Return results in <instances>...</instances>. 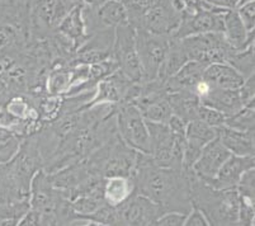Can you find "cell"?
I'll use <instances>...</instances> for the list:
<instances>
[{"label":"cell","instance_id":"33","mask_svg":"<svg viewBox=\"0 0 255 226\" xmlns=\"http://www.w3.org/2000/svg\"><path fill=\"white\" fill-rule=\"evenodd\" d=\"M24 137L0 127V164L8 163L18 153Z\"/></svg>","mask_w":255,"mask_h":226},{"label":"cell","instance_id":"24","mask_svg":"<svg viewBox=\"0 0 255 226\" xmlns=\"http://www.w3.org/2000/svg\"><path fill=\"white\" fill-rule=\"evenodd\" d=\"M83 8H84V4H79L75 8L71 9L60 22L56 29L73 43L75 51L89 38V34L87 33V28H85L84 17H83Z\"/></svg>","mask_w":255,"mask_h":226},{"label":"cell","instance_id":"6","mask_svg":"<svg viewBox=\"0 0 255 226\" xmlns=\"http://www.w3.org/2000/svg\"><path fill=\"white\" fill-rule=\"evenodd\" d=\"M82 0H33L31 5V41L43 39L56 32L60 22Z\"/></svg>","mask_w":255,"mask_h":226},{"label":"cell","instance_id":"37","mask_svg":"<svg viewBox=\"0 0 255 226\" xmlns=\"http://www.w3.org/2000/svg\"><path fill=\"white\" fill-rule=\"evenodd\" d=\"M255 221V204L249 200L240 197L239 205V219L238 225L253 226Z\"/></svg>","mask_w":255,"mask_h":226},{"label":"cell","instance_id":"22","mask_svg":"<svg viewBox=\"0 0 255 226\" xmlns=\"http://www.w3.org/2000/svg\"><path fill=\"white\" fill-rule=\"evenodd\" d=\"M207 65L199 61H188L178 70L177 73L165 81V89L168 93L179 92V90H192L199 81H202L203 73Z\"/></svg>","mask_w":255,"mask_h":226},{"label":"cell","instance_id":"11","mask_svg":"<svg viewBox=\"0 0 255 226\" xmlns=\"http://www.w3.org/2000/svg\"><path fill=\"white\" fill-rule=\"evenodd\" d=\"M113 59L118 65V70L132 81H142V69L136 48L135 28L128 23L116 28Z\"/></svg>","mask_w":255,"mask_h":226},{"label":"cell","instance_id":"29","mask_svg":"<svg viewBox=\"0 0 255 226\" xmlns=\"http://www.w3.org/2000/svg\"><path fill=\"white\" fill-rule=\"evenodd\" d=\"M189 60H188L187 55H185L184 50H183L182 45H180L179 38L171 37L170 47H169L163 64L160 66L156 79L165 83L170 76H173Z\"/></svg>","mask_w":255,"mask_h":226},{"label":"cell","instance_id":"13","mask_svg":"<svg viewBox=\"0 0 255 226\" xmlns=\"http://www.w3.org/2000/svg\"><path fill=\"white\" fill-rule=\"evenodd\" d=\"M83 17L89 36L102 29H116L120 25L128 23L122 0H106L97 6L84 5Z\"/></svg>","mask_w":255,"mask_h":226},{"label":"cell","instance_id":"7","mask_svg":"<svg viewBox=\"0 0 255 226\" xmlns=\"http://www.w3.org/2000/svg\"><path fill=\"white\" fill-rule=\"evenodd\" d=\"M65 196L55 188L50 181V176L45 169L33 176L29 187V209L34 210L41 216L39 225H57L56 213Z\"/></svg>","mask_w":255,"mask_h":226},{"label":"cell","instance_id":"3","mask_svg":"<svg viewBox=\"0 0 255 226\" xmlns=\"http://www.w3.org/2000/svg\"><path fill=\"white\" fill-rule=\"evenodd\" d=\"M140 154V151L129 148L117 131L103 145L89 154L84 162L93 176L102 178L112 176L133 177Z\"/></svg>","mask_w":255,"mask_h":226},{"label":"cell","instance_id":"42","mask_svg":"<svg viewBox=\"0 0 255 226\" xmlns=\"http://www.w3.org/2000/svg\"><path fill=\"white\" fill-rule=\"evenodd\" d=\"M206 1L222 10H235L241 3V0H206Z\"/></svg>","mask_w":255,"mask_h":226},{"label":"cell","instance_id":"17","mask_svg":"<svg viewBox=\"0 0 255 226\" xmlns=\"http://www.w3.org/2000/svg\"><path fill=\"white\" fill-rule=\"evenodd\" d=\"M227 10L219 8L203 9L192 17H184L173 37L183 38L192 34L224 31V14Z\"/></svg>","mask_w":255,"mask_h":226},{"label":"cell","instance_id":"28","mask_svg":"<svg viewBox=\"0 0 255 226\" xmlns=\"http://www.w3.org/2000/svg\"><path fill=\"white\" fill-rule=\"evenodd\" d=\"M73 87V66L55 65L45 79L46 93L50 95H66Z\"/></svg>","mask_w":255,"mask_h":226},{"label":"cell","instance_id":"34","mask_svg":"<svg viewBox=\"0 0 255 226\" xmlns=\"http://www.w3.org/2000/svg\"><path fill=\"white\" fill-rule=\"evenodd\" d=\"M122 3L126 8L128 24L136 28L141 18L157 3V0H122Z\"/></svg>","mask_w":255,"mask_h":226},{"label":"cell","instance_id":"27","mask_svg":"<svg viewBox=\"0 0 255 226\" xmlns=\"http://www.w3.org/2000/svg\"><path fill=\"white\" fill-rule=\"evenodd\" d=\"M168 98L173 115L183 118L187 122L198 118L199 107L202 103L196 93L192 90H179L170 93Z\"/></svg>","mask_w":255,"mask_h":226},{"label":"cell","instance_id":"15","mask_svg":"<svg viewBox=\"0 0 255 226\" xmlns=\"http://www.w3.org/2000/svg\"><path fill=\"white\" fill-rule=\"evenodd\" d=\"M115 31L116 29L108 28L90 34L89 38L74 53L73 65H92L111 59L113 56Z\"/></svg>","mask_w":255,"mask_h":226},{"label":"cell","instance_id":"14","mask_svg":"<svg viewBox=\"0 0 255 226\" xmlns=\"http://www.w3.org/2000/svg\"><path fill=\"white\" fill-rule=\"evenodd\" d=\"M180 20L182 15L171 6L170 0H157V3L141 18L135 29H145L163 36H174Z\"/></svg>","mask_w":255,"mask_h":226},{"label":"cell","instance_id":"23","mask_svg":"<svg viewBox=\"0 0 255 226\" xmlns=\"http://www.w3.org/2000/svg\"><path fill=\"white\" fill-rule=\"evenodd\" d=\"M203 80L211 87L222 89H238L244 83L245 78L226 62H216L206 66Z\"/></svg>","mask_w":255,"mask_h":226},{"label":"cell","instance_id":"25","mask_svg":"<svg viewBox=\"0 0 255 226\" xmlns=\"http://www.w3.org/2000/svg\"><path fill=\"white\" fill-rule=\"evenodd\" d=\"M133 193H135L133 177L112 176L104 179L103 199L108 206H120Z\"/></svg>","mask_w":255,"mask_h":226},{"label":"cell","instance_id":"10","mask_svg":"<svg viewBox=\"0 0 255 226\" xmlns=\"http://www.w3.org/2000/svg\"><path fill=\"white\" fill-rule=\"evenodd\" d=\"M165 213L161 207L140 193H133L128 200L113 207V225L149 226Z\"/></svg>","mask_w":255,"mask_h":226},{"label":"cell","instance_id":"43","mask_svg":"<svg viewBox=\"0 0 255 226\" xmlns=\"http://www.w3.org/2000/svg\"><path fill=\"white\" fill-rule=\"evenodd\" d=\"M103 1H106V0H82V3L88 6H97L103 3Z\"/></svg>","mask_w":255,"mask_h":226},{"label":"cell","instance_id":"30","mask_svg":"<svg viewBox=\"0 0 255 226\" xmlns=\"http://www.w3.org/2000/svg\"><path fill=\"white\" fill-rule=\"evenodd\" d=\"M255 47L254 42H252L250 45H248L245 48L241 50H235L233 55L230 56L229 62L234 69H236L241 75L244 76L245 79L249 76L254 75V69H255V62H254V56H255Z\"/></svg>","mask_w":255,"mask_h":226},{"label":"cell","instance_id":"21","mask_svg":"<svg viewBox=\"0 0 255 226\" xmlns=\"http://www.w3.org/2000/svg\"><path fill=\"white\" fill-rule=\"evenodd\" d=\"M216 129L219 140L233 155H239V157L255 155V132L239 131L226 125H221Z\"/></svg>","mask_w":255,"mask_h":226},{"label":"cell","instance_id":"19","mask_svg":"<svg viewBox=\"0 0 255 226\" xmlns=\"http://www.w3.org/2000/svg\"><path fill=\"white\" fill-rule=\"evenodd\" d=\"M250 168H255V155L239 157L231 154L220 168L216 177L207 185L216 190H236L241 176Z\"/></svg>","mask_w":255,"mask_h":226},{"label":"cell","instance_id":"16","mask_svg":"<svg viewBox=\"0 0 255 226\" xmlns=\"http://www.w3.org/2000/svg\"><path fill=\"white\" fill-rule=\"evenodd\" d=\"M216 137V127L199 120L188 122L185 129V149L183 157V168L185 171H191L202 149Z\"/></svg>","mask_w":255,"mask_h":226},{"label":"cell","instance_id":"36","mask_svg":"<svg viewBox=\"0 0 255 226\" xmlns=\"http://www.w3.org/2000/svg\"><path fill=\"white\" fill-rule=\"evenodd\" d=\"M239 17L244 23L248 32H253L255 29V0H248L245 3H241L236 8Z\"/></svg>","mask_w":255,"mask_h":226},{"label":"cell","instance_id":"44","mask_svg":"<svg viewBox=\"0 0 255 226\" xmlns=\"http://www.w3.org/2000/svg\"><path fill=\"white\" fill-rule=\"evenodd\" d=\"M245 1H248V0H241V3H245ZM240 3V4H241Z\"/></svg>","mask_w":255,"mask_h":226},{"label":"cell","instance_id":"1","mask_svg":"<svg viewBox=\"0 0 255 226\" xmlns=\"http://www.w3.org/2000/svg\"><path fill=\"white\" fill-rule=\"evenodd\" d=\"M133 181L135 192L154 201L165 213L188 214L192 209L189 176L183 168L161 167L149 154L141 153Z\"/></svg>","mask_w":255,"mask_h":226},{"label":"cell","instance_id":"4","mask_svg":"<svg viewBox=\"0 0 255 226\" xmlns=\"http://www.w3.org/2000/svg\"><path fill=\"white\" fill-rule=\"evenodd\" d=\"M146 125L150 136L149 155L152 162L161 167L183 168L185 135L171 132L168 123L146 121Z\"/></svg>","mask_w":255,"mask_h":226},{"label":"cell","instance_id":"39","mask_svg":"<svg viewBox=\"0 0 255 226\" xmlns=\"http://www.w3.org/2000/svg\"><path fill=\"white\" fill-rule=\"evenodd\" d=\"M185 216L187 214L178 213V211H169V213H164L156 220L155 225L159 226H182L184 225Z\"/></svg>","mask_w":255,"mask_h":226},{"label":"cell","instance_id":"9","mask_svg":"<svg viewBox=\"0 0 255 226\" xmlns=\"http://www.w3.org/2000/svg\"><path fill=\"white\" fill-rule=\"evenodd\" d=\"M135 34L136 48L142 69V81L154 80L168 53L173 36L155 34L145 29H135Z\"/></svg>","mask_w":255,"mask_h":226},{"label":"cell","instance_id":"26","mask_svg":"<svg viewBox=\"0 0 255 226\" xmlns=\"http://www.w3.org/2000/svg\"><path fill=\"white\" fill-rule=\"evenodd\" d=\"M224 33L229 45L235 50L245 48L252 42H254V31L248 32L244 23L239 17L238 11L227 10L224 14Z\"/></svg>","mask_w":255,"mask_h":226},{"label":"cell","instance_id":"5","mask_svg":"<svg viewBox=\"0 0 255 226\" xmlns=\"http://www.w3.org/2000/svg\"><path fill=\"white\" fill-rule=\"evenodd\" d=\"M189 61H199L206 65L229 62L235 48L229 45L222 32L192 34L179 38Z\"/></svg>","mask_w":255,"mask_h":226},{"label":"cell","instance_id":"31","mask_svg":"<svg viewBox=\"0 0 255 226\" xmlns=\"http://www.w3.org/2000/svg\"><path fill=\"white\" fill-rule=\"evenodd\" d=\"M255 101L244 106L238 113L225 120L224 125L243 132H255Z\"/></svg>","mask_w":255,"mask_h":226},{"label":"cell","instance_id":"40","mask_svg":"<svg viewBox=\"0 0 255 226\" xmlns=\"http://www.w3.org/2000/svg\"><path fill=\"white\" fill-rule=\"evenodd\" d=\"M239 93H240V97L245 106L250 102L255 101V75L245 79L244 83L241 84L240 88H239Z\"/></svg>","mask_w":255,"mask_h":226},{"label":"cell","instance_id":"8","mask_svg":"<svg viewBox=\"0 0 255 226\" xmlns=\"http://www.w3.org/2000/svg\"><path fill=\"white\" fill-rule=\"evenodd\" d=\"M116 126L118 135L129 148L143 154L150 151V136L145 118L137 107L124 103L116 109Z\"/></svg>","mask_w":255,"mask_h":226},{"label":"cell","instance_id":"18","mask_svg":"<svg viewBox=\"0 0 255 226\" xmlns=\"http://www.w3.org/2000/svg\"><path fill=\"white\" fill-rule=\"evenodd\" d=\"M230 155V151L222 145L219 137H216L202 149L191 171L205 183H208L216 177L220 168Z\"/></svg>","mask_w":255,"mask_h":226},{"label":"cell","instance_id":"41","mask_svg":"<svg viewBox=\"0 0 255 226\" xmlns=\"http://www.w3.org/2000/svg\"><path fill=\"white\" fill-rule=\"evenodd\" d=\"M185 226H208L210 223L206 219V216L203 215V213L198 207L192 206V209L189 210V213L185 216L184 221Z\"/></svg>","mask_w":255,"mask_h":226},{"label":"cell","instance_id":"32","mask_svg":"<svg viewBox=\"0 0 255 226\" xmlns=\"http://www.w3.org/2000/svg\"><path fill=\"white\" fill-rule=\"evenodd\" d=\"M29 209L28 200L5 201L0 204V225H18L22 216Z\"/></svg>","mask_w":255,"mask_h":226},{"label":"cell","instance_id":"2","mask_svg":"<svg viewBox=\"0 0 255 226\" xmlns=\"http://www.w3.org/2000/svg\"><path fill=\"white\" fill-rule=\"evenodd\" d=\"M192 206L198 207L210 225H238L240 196L236 190H216L188 171Z\"/></svg>","mask_w":255,"mask_h":226},{"label":"cell","instance_id":"12","mask_svg":"<svg viewBox=\"0 0 255 226\" xmlns=\"http://www.w3.org/2000/svg\"><path fill=\"white\" fill-rule=\"evenodd\" d=\"M140 83L129 80L120 70H117L97 83L96 92L88 107L104 103L115 106L131 103L138 95Z\"/></svg>","mask_w":255,"mask_h":226},{"label":"cell","instance_id":"38","mask_svg":"<svg viewBox=\"0 0 255 226\" xmlns=\"http://www.w3.org/2000/svg\"><path fill=\"white\" fill-rule=\"evenodd\" d=\"M197 120L203 121V122L208 123V125L213 126V127H219V126L224 125L226 117L222 113L217 112L216 109L210 108V107L205 106V104H201L198 111V118Z\"/></svg>","mask_w":255,"mask_h":226},{"label":"cell","instance_id":"20","mask_svg":"<svg viewBox=\"0 0 255 226\" xmlns=\"http://www.w3.org/2000/svg\"><path fill=\"white\" fill-rule=\"evenodd\" d=\"M201 103L216 109L225 117H231L245 106L238 89H222L208 85V89L199 98Z\"/></svg>","mask_w":255,"mask_h":226},{"label":"cell","instance_id":"35","mask_svg":"<svg viewBox=\"0 0 255 226\" xmlns=\"http://www.w3.org/2000/svg\"><path fill=\"white\" fill-rule=\"evenodd\" d=\"M236 191L240 197L255 204V168H250L241 176Z\"/></svg>","mask_w":255,"mask_h":226}]
</instances>
